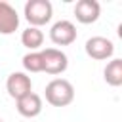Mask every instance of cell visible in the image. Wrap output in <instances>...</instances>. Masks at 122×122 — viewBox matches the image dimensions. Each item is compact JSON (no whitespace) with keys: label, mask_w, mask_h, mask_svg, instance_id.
I'll return each instance as SVG.
<instances>
[{"label":"cell","mask_w":122,"mask_h":122,"mask_svg":"<svg viewBox=\"0 0 122 122\" xmlns=\"http://www.w3.org/2000/svg\"><path fill=\"white\" fill-rule=\"evenodd\" d=\"M76 27L72 21L69 19H61V21H55L50 29V40L55 44V46H71L74 40H76Z\"/></svg>","instance_id":"4"},{"label":"cell","mask_w":122,"mask_h":122,"mask_svg":"<svg viewBox=\"0 0 122 122\" xmlns=\"http://www.w3.org/2000/svg\"><path fill=\"white\" fill-rule=\"evenodd\" d=\"M23 15L29 21L30 27L40 29L42 25H48L53 15V6L50 0H29L23 8Z\"/></svg>","instance_id":"2"},{"label":"cell","mask_w":122,"mask_h":122,"mask_svg":"<svg viewBox=\"0 0 122 122\" xmlns=\"http://www.w3.org/2000/svg\"><path fill=\"white\" fill-rule=\"evenodd\" d=\"M15 107H17V112L25 118H34L42 112V97L34 92H30L29 95L21 97L15 101Z\"/></svg>","instance_id":"9"},{"label":"cell","mask_w":122,"mask_h":122,"mask_svg":"<svg viewBox=\"0 0 122 122\" xmlns=\"http://www.w3.org/2000/svg\"><path fill=\"white\" fill-rule=\"evenodd\" d=\"M21 44L30 51H38V48L44 44V32L36 27H27L21 32Z\"/></svg>","instance_id":"11"},{"label":"cell","mask_w":122,"mask_h":122,"mask_svg":"<svg viewBox=\"0 0 122 122\" xmlns=\"http://www.w3.org/2000/svg\"><path fill=\"white\" fill-rule=\"evenodd\" d=\"M44 95L51 107H67L74 101V86L67 78H53L46 84Z\"/></svg>","instance_id":"1"},{"label":"cell","mask_w":122,"mask_h":122,"mask_svg":"<svg viewBox=\"0 0 122 122\" xmlns=\"http://www.w3.org/2000/svg\"><path fill=\"white\" fill-rule=\"evenodd\" d=\"M0 122H4V120H2V118H0Z\"/></svg>","instance_id":"13"},{"label":"cell","mask_w":122,"mask_h":122,"mask_svg":"<svg viewBox=\"0 0 122 122\" xmlns=\"http://www.w3.org/2000/svg\"><path fill=\"white\" fill-rule=\"evenodd\" d=\"M6 90H8L10 97H13V99L17 101V99H21V97H25V95H29V93L32 92V80H30V76H29L27 72L15 71V72H11V74L8 76V80H6Z\"/></svg>","instance_id":"5"},{"label":"cell","mask_w":122,"mask_h":122,"mask_svg":"<svg viewBox=\"0 0 122 122\" xmlns=\"http://www.w3.org/2000/svg\"><path fill=\"white\" fill-rule=\"evenodd\" d=\"M17 29H19L17 10L6 0H0V34H13Z\"/></svg>","instance_id":"8"},{"label":"cell","mask_w":122,"mask_h":122,"mask_svg":"<svg viewBox=\"0 0 122 122\" xmlns=\"http://www.w3.org/2000/svg\"><path fill=\"white\" fill-rule=\"evenodd\" d=\"M103 78H105V82H107L109 86H112V88L122 86V59H118V57L111 59V61L107 63L105 71H103Z\"/></svg>","instance_id":"10"},{"label":"cell","mask_w":122,"mask_h":122,"mask_svg":"<svg viewBox=\"0 0 122 122\" xmlns=\"http://www.w3.org/2000/svg\"><path fill=\"white\" fill-rule=\"evenodd\" d=\"M101 6L97 0H78L74 4V17L82 25H92L99 19Z\"/></svg>","instance_id":"7"},{"label":"cell","mask_w":122,"mask_h":122,"mask_svg":"<svg viewBox=\"0 0 122 122\" xmlns=\"http://www.w3.org/2000/svg\"><path fill=\"white\" fill-rule=\"evenodd\" d=\"M42 53V61H44V71L48 74H63L69 67V57L65 51L57 50V48H46L40 51Z\"/></svg>","instance_id":"3"},{"label":"cell","mask_w":122,"mask_h":122,"mask_svg":"<svg viewBox=\"0 0 122 122\" xmlns=\"http://www.w3.org/2000/svg\"><path fill=\"white\" fill-rule=\"evenodd\" d=\"M84 48H86V53L95 61H105V59H111L114 55V44H112V40H109L105 36L88 38Z\"/></svg>","instance_id":"6"},{"label":"cell","mask_w":122,"mask_h":122,"mask_svg":"<svg viewBox=\"0 0 122 122\" xmlns=\"http://www.w3.org/2000/svg\"><path fill=\"white\" fill-rule=\"evenodd\" d=\"M23 69L27 72H42L44 71V61H42V53L40 51H29L23 55Z\"/></svg>","instance_id":"12"}]
</instances>
